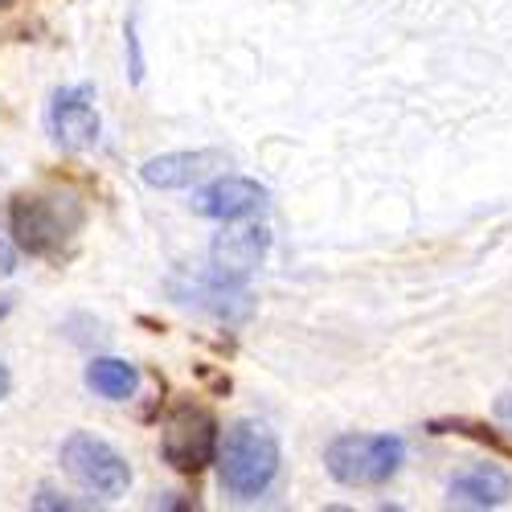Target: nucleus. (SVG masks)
I'll return each instance as SVG.
<instances>
[{"label":"nucleus","instance_id":"423d86ee","mask_svg":"<svg viewBox=\"0 0 512 512\" xmlns=\"http://www.w3.org/2000/svg\"><path fill=\"white\" fill-rule=\"evenodd\" d=\"M99 107H95V91L91 87H62L50 103V136L66 148V152H87L99 144Z\"/></svg>","mask_w":512,"mask_h":512},{"label":"nucleus","instance_id":"6e6552de","mask_svg":"<svg viewBox=\"0 0 512 512\" xmlns=\"http://www.w3.org/2000/svg\"><path fill=\"white\" fill-rule=\"evenodd\" d=\"M512 500V476L496 463H472L451 476L447 504L451 508H500Z\"/></svg>","mask_w":512,"mask_h":512},{"label":"nucleus","instance_id":"39448f33","mask_svg":"<svg viewBox=\"0 0 512 512\" xmlns=\"http://www.w3.org/2000/svg\"><path fill=\"white\" fill-rule=\"evenodd\" d=\"M62 467L78 488H87L91 496H103V500H115L132 488V467H127V459L107 439H99L91 431H74L62 443Z\"/></svg>","mask_w":512,"mask_h":512},{"label":"nucleus","instance_id":"f03ea898","mask_svg":"<svg viewBox=\"0 0 512 512\" xmlns=\"http://www.w3.org/2000/svg\"><path fill=\"white\" fill-rule=\"evenodd\" d=\"M87 222V213L74 197H41V193H21L9 205V234L13 242L33 254V259H62L70 250L74 234Z\"/></svg>","mask_w":512,"mask_h":512},{"label":"nucleus","instance_id":"f257e3e1","mask_svg":"<svg viewBox=\"0 0 512 512\" xmlns=\"http://www.w3.org/2000/svg\"><path fill=\"white\" fill-rule=\"evenodd\" d=\"M275 476H279V439L254 418L234 422L222 439V451H218L222 492L238 504H250V500L267 496Z\"/></svg>","mask_w":512,"mask_h":512},{"label":"nucleus","instance_id":"7ed1b4c3","mask_svg":"<svg viewBox=\"0 0 512 512\" xmlns=\"http://www.w3.org/2000/svg\"><path fill=\"white\" fill-rule=\"evenodd\" d=\"M406 447L398 435H340L324 451V467L345 488H377L398 476Z\"/></svg>","mask_w":512,"mask_h":512},{"label":"nucleus","instance_id":"9b49d317","mask_svg":"<svg viewBox=\"0 0 512 512\" xmlns=\"http://www.w3.org/2000/svg\"><path fill=\"white\" fill-rule=\"evenodd\" d=\"M87 386L107 402H127L140 386V369L119 357H95L87 365Z\"/></svg>","mask_w":512,"mask_h":512},{"label":"nucleus","instance_id":"20e7f679","mask_svg":"<svg viewBox=\"0 0 512 512\" xmlns=\"http://www.w3.org/2000/svg\"><path fill=\"white\" fill-rule=\"evenodd\" d=\"M218 451H222V431H218V418H213L205 406L185 402L164 418L160 459L173 467V472L197 476L209 463H218Z\"/></svg>","mask_w":512,"mask_h":512},{"label":"nucleus","instance_id":"f8f14e48","mask_svg":"<svg viewBox=\"0 0 512 512\" xmlns=\"http://www.w3.org/2000/svg\"><path fill=\"white\" fill-rule=\"evenodd\" d=\"M496 418H500V422H508V426H512V394H504V398H500V402H496Z\"/></svg>","mask_w":512,"mask_h":512},{"label":"nucleus","instance_id":"1a4fd4ad","mask_svg":"<svg viewBox=\"0 0 512 512\" xmlns=\"http://www.w3.org/2000/svg\"><path fill=\"white\" fill-rule=\"evenodd\" d=\"M222 164H226L222 152H164L140 168V177L152 189H193L209 173H218Z\"/></svg>","mask_w":512,"mask_h":512},{"label":"nucleus","instance_id":"ddd939ff","mask_svg":"<svg viewBox=\"0 0 512 512\" xmlns=\"http://www.w3.org/2000/svg\"><path fill=\"white\" fill-rule=\"evenodd\" d=\"M9 390H13V377H9V369H5V365H0V402L9 398Z\"/></svg>","mask_w":512,"mask_h":512},{"label":"nucleus","instance_id":"4468645a","mask_svg":"<svg viewBox=\"0 0 512 512\" xmlns=\"http://www.w3.org/2000/svg\"><path fill=\"white\" fill-rule=\"evenodd\" d=\"M5 312H9V304H0V320H5Z\"/></svg>","mask_w":512,"mask_h":512},{"label":"nucleus","instance_id":"9d476101","mask_svg":"<svg viewBox=\"0 0 512 512\" xmlns=\"http://www.w3.org/2000/svg\"><path fill=\"white\" fill-rule=\"evenodd\" d=\"M267 254V230L263 226H238L213 238V275L242 283Z\"/></svg>","mask_w":512,"mask_h":512},{"label":"nucleus","instance_id":"0eeeda50","mask_svg":"<svg viewBox=\"0 0 512 512\" xmlns=\"http://www.w3.org/2000/svg\"><path fill=\"white\" fill-rule=\"evenodd\" d=\"M267 205V189L246 177H218L193 197V209L213 222H242Z\"/></svg>","mask_w":512,"mask_h":512}]
</instances>
